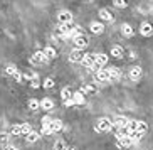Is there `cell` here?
I'll list each match as a JSON object with an SVG mask.
<instances>
[{
    "label": "cell",
    "instance_id": "obj_23",
    "mask_svg": "<svg viewBox=\"0 0 153 150\" xmlns=\"http://www.w3.org/2000/svg\"><path fill=\"white\" fill-rule=\"evenodd\" d=\"M51 128H52V132H61V130H62V122H61V120H52Z\"/></svg>",
    "mask_w": 153,
    "mask_h": 150
},
{
    "label": "cell",
    "instance_id": "obj_40",
    "mask_svg": "<svg viewBox=\"0 0 153 150\" xmlns=\"http://www.w3.org/2000/svg\"><path fill=\"white\" fill-rule=\"evenodd\" d=\"M130 57H131V59H135V57H136V54H135V51H130Z\"/></svg>",
    "mask_w": 153,
    "mask_h": 150
},
{
    "label": "cell",
    "instance_id": "obj_4",
    "mask_svg": "<svg viewBox=\"0 0 153 150\" xmlns=\"http://www.w3.org/2000/svg\"><path fill=\"white\" fill-rule=\"evenodd\" d=\"M106 63H108V56L106 54H94V71H98V69H101L103 66H106Z\"/></svg>",
    "mask_w": 153,
    "mask_h": 150
},
{
    "label": "cell",
    "instance_id": "obj_27",
    "mask_svg": "<svg viewBox=\"0 0 153 150\" xmlns=\"http://www.w3.org/2000/svg\"><path fill=\"white\" fill-rule=\"evenodd\" d=\"M113 4L116 5L118 9H125V7H128V0H113Z\"/></svg>",
    "mask_w": 153,
    "mask_h": 150
},
{
    "label": "cell",
    "instance_id": "obj_22",
    "mask_svg": "<svg viewBox=\"0 0 153 150\" xmlns=\"http://www.w3.org/2000/svg\"><path fill=\"white\" fill-rule=\"evenodd\" d=\"M121 34H123L125 37H131V36H133V29H131V25H128V24H123Z\"/></svg>",
    "mask_w": 153,
    "mask_h": 150
},
{
    "label": "cell",
    "instance_id": "obj_12",
    "mask_svg": "<svg viewBox=\"0 0 153 150\" xmlns=\"http://www.w3.org/2000/svg\"><path fill=\"white\" fill-rule=\"evenodd\" d=\"M82 64H84L86 68H94V54H84V57H82L81 61Z\"/></svg>",
    "mask_w": 153,
    "mask_h": 150
},
{
    "label": "cell",
    "instance_id": "obj_6",
    "mask_svg": "<svg viewBox=\"0 0 153 150\" xmlns=\"http://www.w3.org/2000/svg\"><path fill=\"white\" fill-rule=\"evenodd\" d=\"M141 76H143V71H141L140 66H133V68L130 69V79L131 81H140Z\"/></svg>",
    "mask_w": 153,
    "mask_h": 150
},
{
    "label": "cell",
    "instance_id": "obj_38",
    "mask_svg": "<svg viewBox=\"0 0 153 150\" xmlns=\"http://www.w3.org/2000/svg\"><path fill=\"white\" fill-rule=\"evenodd\" d=\"M4 150H17V149H15L14 145H5V147H4Z\"/></svg>",
    "mask_w": 153,
    "mask_h": 150
},
{
    "label": "cell",
    "instance_id": "obj_20",
    "mask_svg": "<svg viewBox=\"0 0 153 150\" xmlns=\"http://www.w3.org/2000/svg\"><path fill=\"white\" fill-rule=\"evenodd\" d=\"M72 95H74V93H72V90H71V88H64V90L61 91V98H62L64 101L71 100V98H72Z\"/></svg>",
    "mask_w": 153,
    "mask_h": 150
},
{
    "label": "cell",
    "instance_id": "obj_31",
    "mask_svg": "<svg viewBox=\"0 0 153 150\" xmlns=\"http://www.w3.org/2000/svg\"><path fill=\"white\" fill-rule=\"evenodd\" d=\"M81 93H96V88L94 86H82Z\"/></svg>",
    "mask_w": 153,
    "mask_h": 150
},
{
    "label": "cell",
    "instance_id": "obj_42",
    "mask_svg": "<svg viewBox=\"0 0 153 150\" xmlns=\"http://www.w3.org/2000/svg\"><path fill=\"white\" fill-rule=\"evenodd\" d=\"M68 150H77V149H74V147H69V149Z\"/></svg>",
    "mask_w": 153,
    "mask_h": 150
},
{
    "label": "cell",
    "instance_id": "obj_34",
    "mask_svg": "<svg viewBox=\"0 0 153 150\" xmlns=\"http://www.w3.org/2000/svg\"><path fill=\"white\" fill-rule=\"evenodd\" d=\"M0 145H7V135L5 133H0Z\"/></svg>",
    "mask_w": 153,
    "mask_h": 150
},
{
    "label": "cell",
    "instance_id": "obj_37",
    "mask_svg": "<svg viewBox=\"0 0 153 150\" xmlns=\"http://www.w3.org/2000/svg\"><path fill=\"white\" fill-rule=\"evenodd\" d=\"M25 78H27L29 81H32V79H36V78H37V74L36 73H27V74H25Z\"/></svg>",
    "mask_w": 153,
    "mask_h": 150
},
{
    "label": "cell",
    "instance_id": "obj_14",
    "mask_svg": "<svg viewBox=\"0 0 153 150\" xmlns=\"http://www.w3.org/2000/svg\"><path fill=\"white\" fill-rule=\"evenodd\" d=\"M72 100H74V105H84L86 103V96H84V93L77 91V93L72 95Z\"/></svg>",
    "mask_w": 153,
    "mask_h": 150
},
{
    "label": "cell",
    "instance_id": "obj_9",
    "mask_svg": "<svg viewBox=\"0 0 153 150\" xmlns=\"http://www.w3.org/2000/svg\"><path fill=\"white\" fill-rule=\"evenodd\" d=\"M96 79H98L99 83H106L109 81V74H108V69H98L96 71Z\"/></svg>",
    "mask_w": 153,
    "mask_h": 150
},
{
    "label": "cell",
    "instance_id": "obj_7",
    "mask_svg": "<svg viewBox=\"0 0 153 150\" xmlns=\"http://www.w3.org/2000/svg\"><path fill=\"white\" fill-rule=\"evenodd\" d=\"M82 57H84V52H82L81 49H74L71 52V56H69V61H71V63H81Z\"/></svg>",
    "mask_w": 153,
    "mask_h": 150
},
{
    "label": "cell",
    "instance_id": "obj_1",
    "mask_svg": "<svg viewBox=\"0 0 153 150\" xmlns=\"http://www.w3.org/2000/svg\"><path fill=\"white\" fill-rule=\"evenodd\" d=\"M111 127H113V122L106 116H103V118H99L96 122V132H108V130H111Z\"/></svg>",
    "mask_w": 153,
    "mask_h": 150
},
{
    "label": "cell",
    "instance_id": "obj_28",
    "mask_svg": "<svg viewBox=\"0 0 153 150\" xmlns=\"http://www.w3.org/2000/svg\"><path fill=\"white\" fill-rule=\"evenodd\" d=\"M146 130H148L146 123H145V122H140V123H138V130H136V132H140L141 135H145V133H146Z\"/></svg>",
    "mask_w": 153,
    "mask_h": 150
},
{
    "label": "cell",
    "instance_id": "obj_24",
    "mask_svg": "<svg viewBox=\"0 0 153 150\" xmlns=\"http://www.w3.org/2000/svg\"><path fill=\"white\" fill-rule=\"evenodd\" d=\"M44 52H45V56H47L49 59H54L56 56H57V52H56V49H54V47H45V49H44Z\"/></svg>",
    "mask_w": 153,
    "mask_h": 150
},
{
    "label": "cell",
    "instance_id": "obj_35",
    "mask_svg": "<svg viewBox=\"0 0 153 150\" xmlns=\"http://www.w3.org/2000/svg\"><path fill=\"white\" fill-rule=\"evenodd\" d=\"M54 149L56 150H64V149H66V145H64V142H56Z\"/></svg>",
    "mask_w": 153,
    "mask_h": 150
},
{
    "label": "cell",
    "instance_id": "obj_16",
    "mask_svg": "<svg viewBox=\"0 0 153 150\" xmlns=\"http://www.w3.org/2000/svg\"><path fill=\"white\" fill-rule=\"evenodd\" d=\"M108 74H109V81H118L120 76H121V73H120V69L118 68H109Z\"/></svg>",
    "mask_w": 153,
    "mask_h": 150
},
{
    "label": "cell",
    "instance_id": "obj_25",
    "mask_svg": "<svg viewBox=\"0 0 153 150\" xmlns=\"http://www.w3.org/2000/svg\"><path fill=\"white\" fill-rule=\"evenodd\" d=\"M39 138H41V135H39L37 132H30L27 135V142H29V143H34V142H37Z\"/></svg>",
    "mask_w": 153,
    "mask_h": 150
},
{
    "label": "cell",
    "instance_id": "obj_2",
    "mask_svg": "<svg viewBox=\"0 0 153 150\" xmlns=\"http://www.w3.org/2000/svg\"><path fill=\"white\" fill-rule=\"evenodd\" d=\"M10 132H12V135H29L32 130L27 123H20V125H15L10 128Z\"/></svg>",
    "mask_w": 153,
    "mask_h": 150
},
{
    "label": "cell",
    "instance_id": "obj_26",
    "mask_svg": "<svg viewBox=\"0 0 153 150\" xmlns=\"http://www.w3.org/2000/svg\"><path fill=\"white\" fill-rule=\"evenodd\" d=\"M5 73L10 74V76H15V74H19V71H17V68H15L14 64H9V66L5 68Z\"/></svg>",
    "mask_w": 153,
    "mask_h": 150
},
{
    "label": "cell",
    "instance_id": "obj_29",
    "mask_svg": "<svg viewBox=\"0 0 153 150\" xmlns=\"http://www.w3.org/2000/svg\"><path fill=\"white\" fill-rule=\"evenodd\" d=\"M138 123L136 120H130V123H128V128H130V132H136L138 130Z\"/></svg>",
    "mask_w": 153,
    "mask_h": 150
},
{
    "label": "cell",
    "instance_id": "obj_11",
    "mask_svg": "<svg viewBox=\"0 0 153 150\" xmlns=\"http://www.w3.org/2000/svg\"><path fill=\"white\" fill-rule=\"evenodd\" d=\"M32 61H34V63H47V61H49V57L45 56L44 51H37L36 54L32 56Z\"/></svg>",
    "mask_w": 153,
    "mask_h": 150
},
{
    "label": "cell",
    "instance_id": "obj_8",
    "mask_svg": "<svg viewBox=\"0 0 153 150\" xmlns=\"http://www.w3.org/2000/svg\"><path fill=\"white\" fill-rule=\"evenodd\" d=\"M140 34L145 36V37L152 36V34H153V25L150 22H143V24H141V27H140Z\"/></svg>",
    "mask_w": 153,
    "mask_h": 150
},
{
    "label": "cell",
    "instance_id": "obj_17",
    "mask_svg": "<svg viewBox=\"0 0 153 150\" xmlns=\"http://www.w3.org/2000/svg\"><path fill=\"white\" fill-rule=\"evenodd\" d=\"M89 29H91V32H93V34H103V32H104L103 24H99V22H93L89 25Z\"/></svg>",
    "mask_w": 153,
    "mask_h": 150
},
{
    "label": "cell",
    "instance_id": "obj_39",
    "mask_svg": "<svg viewBox=\"0 0 153 150\" xmlns=\"http://www.w3.org/2000/svg\"><path fill=\"white\" fill-rule=\"evenodd\" d=\"M64 103H66V105H68V106H72V105H74V100H72V98H71V100L64 101Z\"/></svg>",
    "mask_w": 153,
    "mask_h": 150
},
{
    "label": "cell",
    "instance_id": "obj_10",
    "mask_svg": "<svg viewBox=\"0 0 153 150\" xmlns=\"http://www.w3.org/2000/svg\"><path fill=\"white\" fill-rule=\"evenodd\" d=\"M71 24H61L57 29V34L59 36H62V37H69V34H71Z\"/></svg>",
    "mask_w": 153,
    "mask_h": 150
},
{
    "label": "cell",
    "instance_id": "obj_21",
    "mask_svg": "<svg viewBox=\"0 0 153 150\" xmlns=\"http://www.w3.org/2000/svg\"><path fill=\"white\" fill-rule=\"evenodd\" d=\"M41 106L44 110H52L54 108V101L51 100V98H44V100L41 101Z\"/></svg>",
    "mask_w": 153,
    "mask_h": 150
},
{
    "label": "cell",
    "instance_id": "obj_36",
    "mask_svg": "<svg viewBox=\"0 0 153 150\" xmlns=\"http://www.w3.org/2000/svg\"><path fill=\"white\" fill-rule=\"evenodd\" d=\"M49 133H52V128L51 127H42V135H49Z\"/></svg>",
    "mask_w": 153,
    "mask_h": 150
},
{
    "label": "cell",
    "instance_id": "obj_5",
    "mask_svg": "<svg viewBox=\"0 0 153 150\" xmlns=\"http://www.w3.org/2000/svg\"><path fill=\"white\" fill-rule=\"evenodd\" d=\"M57 20L61 24H71L72 22V14L69 12V10H62V12L57 14Z\"/></svg>",
    "mask_w": 153,
    "mask_h": 150
},
{
    "label": "cell",
    "instance_id": "obj_32",
    "mask_svg": "<svg viewBox=\"0 0 153 150\" xmlns=\"http://www.w3.org/2000/svg\"><path fill=\"white\" fill-rule=\"evenodd\" d=\"M51 123H52L51 116H44V118H42V127H51Z\"/></svg>",
    "mask_w": 153,
    "mask_h": 150
},
{
    "label": "cell",
    "instance_id": "obj_41",
    "mask_svg": "<svg viewBox=\"0 0 153 150\" xmlns=\"http://www.w3.org/2000/svg\"><path fill=\"white\" fill-rule=\"evenodd\" d=\"M30 84H32V88H39V83H37V81H32Z\"/></svg>",
    "mask_w": 153,
    "mask_h": 150
},
{
    "label": "cell",
    "instance_id": "obj_19",
    "mask_svg": "<svg viewBox=\"0 0 153 150\" xmlns=\"http://www.w3.org/2000/svg\"><path fill=\"white\" fill-rule=\"evenodd\" d=\"M99 19L111 22V20H113V15H111V12H109L108 9H101V10H99Z\"/></svg>",
    "mask_w": 153,
    "mask_h": 150
},
{
    "label": "cell",
    "instance_id": "obj_15",
    "mask_svg": "<svg viewBox=\"0 0 153 150\" xmlns=\"http://www.w3.org/2000/svg\"><path fill=\"white\" fill-rule=\"evenodd\" d=\"M116 138H118V145L120 147H125L126 149V147L133 145V140H131L130 137H116Z\"/></svg>",
    "mask_w": 153,
    "mask_h": 150
},
{
    "label": "cell",
    "instance_id": "obj_3",
    "mask_svg": "<svg viewBox=\"0 0 153 150\" xmlns=\"http://www.w3.org/2000/svg\"><path fill=\"white\" fill-rule=\"evenodd\" d=\"M88 37L84 36V34H79V36H76L74 37V39H72V44H74V47H76V49H84L86 46H88Z\"/></svg>",
    "mask_w": 153,
    "mask_h": 150
},
{
    "label": "cell",
    "instance_id": "obj_33",
    "mask_svg": "<svg viewBox=\"0 0 153 150\" xmlns=\"http://www.w3.org/2000/svg\"><path fill=\"white\" fill-rule=\"evenodd\" d=\"M54 86V79H51V78H47L44 81V88H52Z\"/></svg>",
    "mask_w": 153,
    "mask_h": 150
},
{
    "label": "cell",
    "instance_id": "obj_30",
    "mask_svg": "<svg viewBox=\"0 0 153 150\" xmlns=\"http://www.w3.org/2000/svg\"><path fill=\"white\" fill-rule=\"evenodd\" d=\"M39 106H41V103H39L37 100H30V101H29V108H30V110H39Z\"/></svg>",
    "mask_w": 153,
    "mask_h": 150
},
{
    "label": "cell",
    "instance_id": "obj_18",
    "mask_svg": "<svg viewBox=\"0 0 153 150\" xmlns=\"http://www.w3.org/2000/svg\"><path fill=\"white\" fill-rule=\"evenodd\" d=\"M128 123H130V120H128V118H123V116H120V118H116L114 122H113V127H116V128L128 127Z\"/></svg>",
    "mask_w": 153,
    "mask_h": 150
},
{
    "label": "cell",
    "instance_id": "obj_13",
    "mask_svg": "<svg viewBox=\"0 0 153 150\" xmlns=\"http://www.w3.org/2000/svg\"><path fill=\"white\" fill-rule=\"evenodd\" d=\"M111 56L116 57V59H121L123 56H125V51H123L121 46H113L111 47Z\"/></svg>",
    "mask_w": 153,
    "mask_h": 150
}]
</instances>
